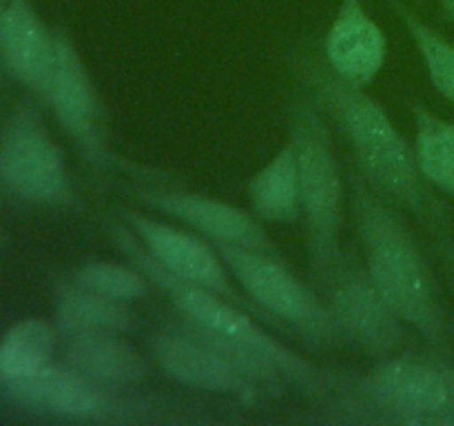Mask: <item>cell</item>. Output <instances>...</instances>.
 <instances>
[{
	"label": "cell",
	"mask_w": 454,
	"mask_h": 426,
	"mask_svg": "<svg viewBox=\"0 0 454 426\" xmlns=\"http://www.w3.org/2000/svg\"><path fill=\"white\" fill-rule=\"evenodd\" d=\"M109 235L127 260L149 278L151 287L158 288L171 302L182 320L224 346L248 373L270 386L275 393L279 395L284 386H293L306 398L324 402L335 390L340 375L324 371L288 349L282 340L266 331L269 324H262V320L235 302L211 288L168 273L145 251L137 235L122 220L109 222Z\"/></svg>",
	"instance_id": "6da1fadb"
},
{
	"label": "cell",
	"mask_w": 454,
	"mask_h": 426,
	"mask_svg": "<svg viewBox=\"0 0 454 426\" xmlns=\"http://www.w3.org/2000/svg\"><path fill=\"white\" fill-rule=\"evenodd\" d=\"M300 71L306 89L344 133L357 171L371 182L372 189L395 207L412 213L434 238L450 235L452 217L446 204L424 180L415 149L380 102L368 96L366 89L344 83L313 58H304Z\"/></svg>",
	"instance_id": "7a4b0ae2"
},
{
	"label": "cell",
	"mask_w": 454,
	"mask_h": 426,
	"mask_svg": "<svg viewBox=\"0 0 454 426\" xmlns=\"http://www.w3.org/2000/svg\"><path fill=\"white\" fill-rule=\"evenodd\" d=\"M348 200L364 264L395 313L430 346L448 344V315L437 278L415 233L390 200L359 171H348Z\"/></svg>",
	"instance_id": "3957f363"
},
{
	"label": "cell",
	"mask_w": 454,
	"mask_h": 426,
	"mask_svg": "<svg viewBox=\"0 0 454 426\" xmlns=\"http://www.w3.org/2000/svg\"><path fill=\"white\" fill-rule=\"evenodd\" d=\"M326 422L341 424H454V367L442 355L395 353L364 375H340Z\"/></svg>",
	"instance_id": "277c9868"
},
{
	"label": "cell",
	"mask_w": 454,
	"mask_h": 426,
	"mask_svg": "<svg viewBox=\"0 0 454 426\" xmlns=\"http://www.w3.org/2000/svg\"><path fill=\"white\" fill-rule=\"evenodd\" d=\"M288 142L300 169L301 222L306 226L310 275L319 284L344 251L341 231L348 191L326 111L309 89L293 100Z\"/></svg>",
	"instance_id": "5b68a950"
},
{
	"label": "cell",
	"mask_w": 454,
	"mask_h": 426,
	"mask_svg": "<svg viewBox=\"0 0 454 426\" xmlns=\"http://www.w3.org/2000/svg\"><path fill=\"white\" fill-rule=\"evenodd\" d=\"M215 248L238 287L273 320L275 327L300 335L310 349L346 344L328 302L279 262L278 253L231 242H215Z\"/></svg>",
	"instance_id": "8992f818"
},
{
	"label": "cell",
	"mask_w": 454,
	"mask_h": 426,
	"mask_svg": "<svg viewBox=\"0 0 454 426\" xmlns=\"http://www.w3.org/2000/svg\"><path fill=\"white\" fill-rule=\"evenodd\" d=\"M12 398L51 417L91 424L158 422L177 413V402L122 393L124 389L98 384L71 367L49 364L31 375L3 384Z\"/></svg>",
	"instance_id": "52a82bcc"
},
{
	"label": "cell",
	"mask_w": 454,
	"mask_h": 426,
	"mask_svg": "<svg viewBox=\"0 0 454 426\" xmlns=\"http://www.w3.org/2000/svg\"><path fill=\"white\" fill-rule=\"evenodd\" d=\"M149 349L160 371L184 389L226 395L239 402L278 398L270 386L248 373L224 346L182 318L160 324L151 335Z\"/></svg>",
	"instance_id": "ba28073f"
},
{
	"label": "cell",
	"mask_w": 454,
	"mask_h": 426,
	"mask_svg": "<svg viewBox=\"0 0 454 426\" xmlns=\"http://www.w3.org/2000/svg\"><path fill=\"white\" fill-rule=\"evenodd\" d=\"M319 288L346 344L372 359L390 358L408 344V324L386 302L366 264L355 253L344 248Z\"/></svg>",
	"instance_id": "9c48e42d"
},
{
	"label": "cell",
	"mask_w": 454,
	"mask_h": 426,
	"mask_svg": "<svg viewBox=\"0 0 454 426\" xmlns=\"http://www.w3.org/2000/svg\"><path fill=\"white\" fill-rule=\"evenodd\" d=\"M40 96L91 167L100 171L118 167L100 93L78 47L65 31H53L51 69Z\"/></svg>",
	"instance_id": "30bf717a"
},
{
	"label": "cell",
	"mask_w": 454,
	"mask_h": 426,
	"mask_svg": "<svg viewBox=\"0 0 454 426\" xmlns=\"http://www.w3.org/2000/svg\"><path fill=\"white\" fill-rule=\"evenodd\" d=\"M120 220L137 235L145 251L168 273L186 280V282L211 288V291L224 296L226 300L247 309L248 313H253L269 327H275L273 320L235 284L229 266L222 260L220 251L211 240H202L195 231H186L171 222L160 220V217L133 211V209L120 213Z\"/></svg>",
	"instance_id": "8fae6325"
},
{
	"label": "cell",
	"mask_w": 454,
	"mask_h": 426,
	"mask_svg": "<svg viewBox=\"0 0 454 426\" xmlns=\"http://www.w3.org/2000/svg\"><path fill=\"white\" fill-rule=\"evenodd\" d=\"M0 180L22 200L47 207L75 202L65 154L38 114L20 109L0 142Z\"/></svg>",
	"instance_id": "7c38bea8"
},
{
	"label": "cell",
	"mask_w": 454,
	"mask_h": 426,
	"mask_svg": "<svg viewBox=\"0 0 454 426\" xmlns=\"http://www.w3.org/2000/svg\"><path fill=\"white\" fill-rule=\"evenodd\" d=\"M127 193L142 207L180 222L182 226L211 240L213 244L231 242L278 253L275 242L260 225V217H253L251 213L224 202V200L160 185L129 186Z\"/></svg>",
	"instance_id": "4fadbf2b"
},
{
	"label": "cell",
	"mask_w": 454,
	"mask_h": 426,
	"mask_svg": "<svg viewBox=\"0 0 454 426\" xmlns=\"http://www.w3.org/2000/svg\"><path fill=\"white\" fill-rule=\"evenodd\" d=\"M388 43L362 0H341L324 40L326 67L344 83L366 89L384 69Z\"/></svg>",
	"instance_id": "5bb4252c"
},
{
	"label": "cell",
	"mask_w": 454,
	"mask_h": 426,
	"mask_svg": "<svg viewBox=\"0 0 454 426\" xmlns=\"http://www.w3.org/2000/svg\"><path fill=\"white\" fill-rule=\"evenodd\" d=\"M65 364L114 389H129L151 375L149 359L118 331L65 333Z\"/></svg>",
	"instance_id": "9a60e30c"
},
{
	"label": "cell",
	"mask_w": 454,
	"mask_h": 426,
	"mask_svg": "<svg viewBox=\"0 0 454 426\" xmlns=\"http://www.w3.org/2000/svg\"><path fill=\"white\" fill-rule=\"evenodd\" d=\"M0 56L18 80L40 96L53 60V31L29 0H0Z\"/></svg>",
	"instance_id": "2e32d148"
},
{
	"label": "cell",
	"mask_w": 454,
	"mask_h": 426,
	"mask_svg": "<svg viewBox=\"0 0 454 426\" xmlns=\"http://www.w3.org/2000/svg\"><path fill=\"white\" fill-rule=\"evenodd\" d=\"M248 200L255 216L264 222L295 225L301 220L300 169L291 142L251 178Z\"/></svg>",
	"instance_id": "e0dca14e"
},
{
	"label": "cell",
	"mask_w": 454,
	"mask_h": 426,
	"mask_svg": "<svg viewBox=\"0 0 454 426\" xmlns=\"http://www.w3.org/2000/svg\"><path fill=\"white\" fill-rule=\"evenodd\" d=\"M56 320L62 335L80 331H118L127 335L137 327L129 304L89 291L74 280L58 284Z\"/></svg>",
	"instance_id": "ac0fdd59"
},
{
	"label": "cell",
	"mask_w": 454,
	"mask_h": 426,
	"mask_svg": "<svg viewBox=\"0 0 454 426\" xmlns=\"http://www.w3.org/2000/svg\"><path fill=\"white\" fill-rule=\"evenodd\" d=\"M417 167L439 193L454 200V122L424 105H412Z\"/></svg>",
	"instance_id": "d6986e66"
},
{
	"label": "cell",
	"mask_w": 454,
	"mask_h": 426,
	"mask_svg": "<svg viewBox=\"0 0 454 426\" xmlns=\"http://www.w3.org/2000/svg\"><path fill=\"white\" fill-rule=\"evenodd\" d=\"M56 351V331L38 318L13 324L0 342V384L20 380L49 367Z\"/></svg>",
	"instance_id": "ffe728a7"
},
{
	"label": "cell",
	"mask_w": 454,
	"mask_h": 426,
	"mask_svg": "<svg viewBox=\"0 0 454 426\" xmlns=\"http://www.w3.org/2000/svg\"><path fill=\"white\" fill-rule=\"evenodd\" d=\"M424 60L433 87L454 105V44L430 29L403 0H388Z\"/></svg>",
	"instance_id": "44dd1931"
},
{
	"label": "cell",
	"mask_w": 454,
	"mask_h": 426,
	"mask_svg": "<svg viewBox=\"0 0 454 426\" xmlns=\"http://www.w3.org/2000/svg\"><path fill=\"white\" fill-rule=\"evenodd\" d=\"M74 282L111 300L133 304L149 293V278L133 262L122 264L115 260L84 262L74 275Z\"/></svg>",
	"instance_id": "7402d4cb"
},
{
	"label": "cell",
	"mask_w": 454,
	"mask_h": 426,
	"mask_svg": "<svg viewBox=\"0 0 454 426\" xmlns=\"http://www.w3.org/2000/svg\"><path fill=\"white\" fill-rule=\"evenodd\" d=\"M434 251H437V256L442 257L443 264L448 266V271H450V275L454 280V240H452V235H446V238H434Z\"/></svg>",
	"instance_id": "603a6c76"
},
{
	"label": "cell",
	"mask_w": 454,
	"mask_h": 426,
	"mask_svg": "<svg viewBox=\"0 0 454 426\" xmlns=\"http://www.w3.org/2000/svg\"><path fill=\"white\" fill-rule=\"evenodd\" d=\"M439 4H442V9L446 12V16L454 20V0H439Z\"/></svg>",
	"instance_id": "cb8c5ba5"
}]
</instances>
